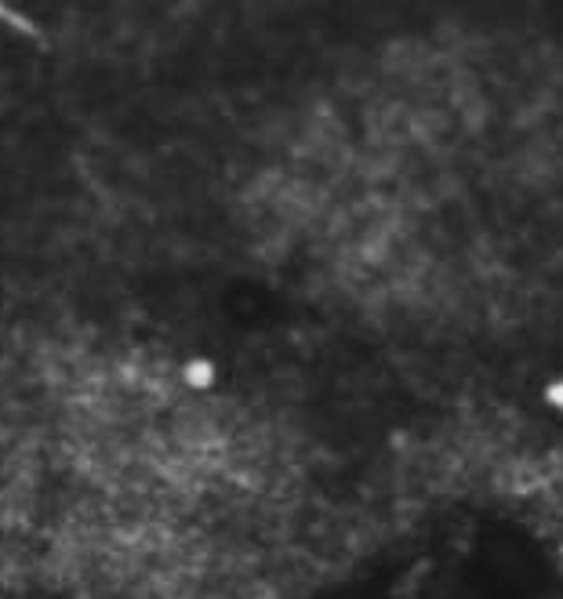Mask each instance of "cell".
Here are the masks:
<instances>
[{
	"mask_svg": "<svg viewBox=\"0 0 563 599\" xmlns=\"http://www.w3.org/2000/svg\"><path fill=\"white\" fill-rule=\"evenodd\" d=\"M549 400H553V403L560 407V411H563V381H556V386L549 389Z\"/></svg>",
	"mask_w": 563,
	"mask_h": 599,
	"instance_id": "cell-1",
	"label": "cell"
}]
</instances>
